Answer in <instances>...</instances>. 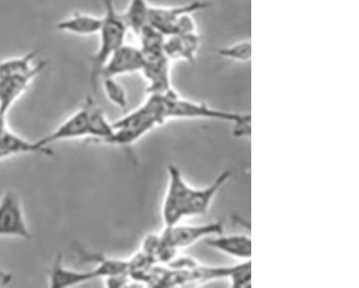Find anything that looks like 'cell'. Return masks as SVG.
Wrapping results in <instances>:
<instances>
[{
	"mask_svg": "<svg viewBox=\"0 0 359 288\" xmlns=\"http://www.w3.org/2000/svg\"><path fill=\"white\" fill-rule=\"evenodd\" d=\"M12 281V275L9 272L0 269V286L7 285Z\"/></svg>",
	"mask_w": 359,
	"mask_h": 288,
	"instance_id": "cell-26",
	"label": "cell"
},
{
	"mask_svg": "<svg viewBox=\"0 0 359 288\" xmlns=\"http://www.w3.org/2000/svg\"><path fill=\"white\" fill-rule=\"evenodd\" d=\"M206 243L212 249L224 253L236 259L250 260L252 257V240L246 235H222L208 238Z\"/></svg>",
	"mask_w": 359,
	"mask_h": 288,
	"instance_id": "cell-15",
	"label": "cell"
},
{
	"mask_svg": "<svg viewBox=\"0 0 359 288\" xmlns=\"http://www.w3.org/2000/svg\"><path fill=\"white\" fill-rule=\"evenodd\" d=\"M210 7V3L204 0H194L192 3L173 7H152L148 12L147 24L161 32L164 36L173 35L176 25L184 15L194 12L206 10Z\"/></svg>",
	"mask_w": 359,
	"mask_h": 288,
	"instance_id": "cell-7",
	"label": "cell"
},
{
	"mask_svg": "<svg viewBox=\"0 0 359 288\" xmlns=\"http://www.w3.org/2000/svg\"><path fill=\"white\" fill-rule=\"evenodd\" d=\"M252 118L232 123V133L236 139H246L252 133Z\"/></svg>",
	"mask_w": 359,
	"mask_h": 288,
	"instance_id": "cell-25",
	"label": "cell"
},
{
	"mask_svg": "<svg viewBox=\"0 0 359 288\" xmlns=\"http://www.w3.org/2000/svg\"><path fill=\"white\" fill-rule=\"evenodd\" d=\"M200 46L201 38L198 33L170 35L164 40L163 52L170 61L184 60L194 63Z\"/></svg>",
	"mask_w": 359,
	"mask_h": 288,
	"instance_id": "cell-14",
	"label": "cell"
},
{
	"mask_svg": "<svg viewBox=\"0 0 359 288\" xmlns=\"http://www.w3.org/2000/svg\"><path fill=\"white\" fill-rule=\"evenodd\" d=\"M87 100L89 105V139L107 144L114 134V125L108 121L103 109L96 105L92 96H88Z\"/></svg>",
	"mask_w": 359,
	"mask_h": 288,
	"instance_id": "cell-17",
	"label": "cell"
},
{
	"mask_svg": "<svg viewBox=\"0 0 359 288\" xmlns=\"http://www.w3.org/2000/svg\"><path fill=\"white\" fill-rule=\"evenodd\" d=\"M145 66L142 71L149 82L148 93L166 94L172 91L173 88L170 85V60L165 57V54L145 57Z\"/></svg>",
	"mask_w": 359,
	"mask_h": 288,
	"instance_id": "cell-12",
	"label": "cell"
},
{
	"mask_svg": "<svg viewBox=\"0 0 359 288\" xmlns=\"http://www.w3.org/2000/svg\"><path fill=\"white\" fill-rule=\"evenodd\" d=\"M48 62H38L31 71L0 78V113L7 116L11 106L23 95L33 80L45 71Z\"/></svg>",
	"mask_w": 359,
	"mask_h": 288,
	"instance_id": "cell-8",
	"label": "cell"
},
{
	"mask_svg": "<svg viewBox=\"0 0 359 288\" xmlns=\"http://www.w3.org/2000/svg\"><path fill=\"white\" fill-rule=\"evenodd\" d=\"M150 5L147 0H130L128 9L124 12L123 18L128 25V31L138 35L142 27L147 24L148 12Z\"/></svg>",
	"mask_w": 359,
	"mask_h": 288,
	"instance_id": "cell-18",
	"label": "cell"
},
{
	"mask_svg": "<svg viewBox=\"0 0 359 288\" xmlns=\"http://www.w3.org/2000/svg\"><path fill=\"white\" fill-rule=\"evenodd\" d=\"M224 233L222 221H215L201 225H182L178 223L170 227H164L161 235L162 242L172 249L180 251L194 245L202 239Z\"/></svg>",
	"mask_w": 359,
	"mask_h": 288,
	"instance_id": "cell-5",
	"label": "cell"
},
{
	"mask_svg": "<svg viewBox=\"0 0 359 288\" xmlns=\"http://www.w3.org/2000/svg\"><path fill=\"white\" fill-rule=\"evenodd\" d=\"M145 61V57L140 48L124 43L109 57L102 69L100 79L105 77L118 78L142 71Z\"/></svg>",
	"mask_w": 359,
	"mask_h": 288,
	"instance_id": "cell-9",
	"label": "cell"
},
{
	"mask_svg": "<svg viewBox=\"0 0 359 288\" xmlns=\"http://www.w3.org/2000/svg\"><path fill=\"white\" fill-rule=\"evenodd\" d=\"M102 24H103V18L76 12L72 17L60 21L56 24L55 27L64 33L78 36H93L100 33Z\"/></svg>",
	"mask_w": 359,
	"mask_h": 288,
	"instance_id": "cell-16",
	"label": "cell"
},
{
	"mask_svg": "<svg viewBox=\"0 0 359 288\" xmlns=\"http://www.w3.org/2000/svg\"><path fill=\"white\" fill-rule=\"evenodd\" d=\"M21 155L54 156L51 147H45L38 141H29L19 134L14 133L9 128H6L0 133V160Z\"/></svg>",
	"mask_w": 359,
	"mask_h": 288,
	"instance_id": "cell-10",
	"label": "cell"
},
{
	"mask_svg": "<svg viewBox=\"0 0 359 288\" xmlns=\"http://www.w3.org/2000/svg\"><path fill=\"white\" fill-rule=\"evenodd\" d=\"M168 188L162 207L164 227L176 225L187 217V207L191 186L184 181L182 172L174 164L168 167Z\"/></svg>",
	"mask_w": 359,
	"mask_h": 288,
	"instance_id": "cell-3",
	"label": "cell"
},
{
	"mask_svg": "<svg viewBox=\"0 0 359 288\" xmlns=\"http://www.w3.org/2000/svg\"><path fill=\"white\" fill-rule=\"evenodd\" d=\"M89 105L88 100L86 99L77 111L68 116L61 125H57L45 137L38 139V142L45 147H51V144L57 142L89 139Z\"/></svg>",
	"mask_w": 359,
	"mask_h": 288,
	"instance_id": "cell-6",
	"label": "cell"
},
{
	"mask_svg": "<svg viewBox=\"0 0 359 288\" xmlns=\"http://www.w3.org/2000/svg\"><path fill=\"white\" fill-rule=\"evenodd\" d=\"M137 36L140 38V49L142 50L144 57H154V55L164 53L163 45L165 36L161 32L154 29L149 24H146Z\"/></svg>",
	"mask_w": 359,
	"mask_h": 288,
	"instance_id": "cell-19",
	"label": "cell"
},
{
	"mask_svg": "<svg viewBox=\"0 0 359 288\" xmlns=\"http://www.w3.org/2000/svg\"><path fill=\"white\" fill-rule=\"evenodd\" d=\"M92 259L96 260V266L93 270L96 279H106L117 274L128 272V260L117 259L104 255L93 254Z\"/></svg>",
	"mask_w": 359,
	"mask_h": 288,
	"instance_id": "cell-20",
	"label": "cell"
},
{
	"mask_svg": "<svg viewBox=\"0 0 359 288\" xmlns=\"http://www.w3.org/2000/svg\"><path fill=\"white\" fill-rule=\"evenodd\" d=\"M163 114L166 121L168 119H212L231 125L252 118L250 114L220 111L204 103L182 99L175 90L163 94Z\"/></svg>",
	"mask_w": 359,
	"mask_h": 288,
	"instance_id": "cell-2",
	"label": "cell"
},
{
	"mask_svg": "<svg viewBox=\"0 0 359 288\" xmlns=\"http://www.w3.org/2000/svg\"><path fill=\"white\" fill-rule=\"evenodd\" d=\"M104 7L105 15L103 17L102 29L97 34L100 36V45L95 53L92 54L89 59L91 65L90 79L94 92H97L100 87L102 69L112 54L126 43L128 32L126 20L114 7V0H104Z\"/></svg>",
	"mask_w": 359,
	"mask_h": 288,
	"instance_id": "cell-1",
	"label": "cell"
},
{
	"mask_svg": "<svg viewBox=\"0 0 359 288\" xmlns=\"http://www.w3.org/2000/svg\"><path fill=\"white\" fill-rule=\"evenodd\" d=\"M106 97L112 105L117 106L120 109H124L128 106V94L123 85L117 81V78L105 77L100 80Z\"/></svg>",
	"mask_w": 359,
	"mask_h": 288,
	"instance_id": "cell-23",
	"label": "cell"
},
{
	"mask_svg": "<svg viewBox=\"0 0 359 288\" xmlns=\"http://www.w3.org/2000/svg\"><path fill=\"white\" fill-rule=\"evenodd\" d=\"M96 279L93 270L70 269L64 265L63 256L59 255L54 258L53 263L48 273V281L51 288L74 287L81 285Z\"/></svg>",
	"mask_w": 359,
	"mask_h": 288,
	"instance_id": "cell-13",
	"label": "cell"
},
{
	"mask_svg": "<svg viewBox=\"0 0 359 288\" xmlns=\"http://www.w3.org/2000/svg\"><path fill=\"white\" fill-rule=\"evenodd\" d=\"M216 53L222 59L238 63H248L252 59V43L250 40H242L230 46L218 48Z\"/></svg>",
	"mask_w": 359,
	"mask_h": 288,
	"instance_id": "cell-22",
	"label": "cell"
},
{
	"mask_svg": "<svg viewBox=\"0 0 359 288\" xmlns=\"http://www.w3.org/2000/svg\"><path fill=\"white\" fill-rule=\"evenodd\" d=\"M38 51L28 52L22 57H12L0 62V78L8 77V76L20 75V74L28 73L35 67L36 57Z\"/></svg>",
	"mask_w": 359,
	"mask_h": 288,
	"instance_id": "cell-21",
	"label": "cell"
},
{
	"mask_svg": "<svg viewBox=\"0 0 359 288\" xmlns=\"http://www.w3.org/2000/svg\"><path fill=\"white\" fill-rule=\"evenodd\" d=\"M229 281L233 287H250L252 283V265L250 260H244L242 263L232 266Z\"/></svg>",
	"mask_w": 359,
	"mask_h": 288,
	"instance_id": "cell-24",
	"label": "cell"
},
{
	"mask_svg": "<svg viewBox=\"0 0 359 288\" xmlns=\"http://www.w3.org/2000/svg\"><path fill=\"white\" fill-rule=\"evenodd\" d=\"M230 177H231V172L224 170L222 173L218 174L217 177L215 178L210 185L202 188L191 187L188 207H187V217L205 215L212 200L217 196L220 189L226 185Z\"/></svg>",
	"mask_w": 359,
	"mask_h": 288,
	"instance_id": "cell-11",
	"label": "cell"
},
{
	"mask_svg": "<svg viewBox=\"0 0 359 288\" xmlns=\"http://www.w3.org/2000/svg\"><path fill=\"white\" fill-rule=\"evenodd\" d=\"M0 238L31 240L23 204L17 192L8 190L0 198Z\"/></svg>",
	"mask_w": 359,
	"mask_h": 288,
	"instance_id": "cell-4",
	"label": "cell"
}]
</instances>
